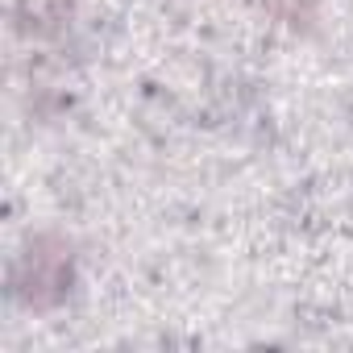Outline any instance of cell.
Listing matches in <instances>:
<instances>
[{"label":"cell","mask_w":353,"mask_h":353,"mask_svg":"<svg viewBox=\"0 0 353 353\" xmlns=\"http://www.w3.org/2000/svg\"><path fill=\"white\" fill-rule=\"evenodd\" d=\"M71 9V0H17V30L30 38H50L67 30Z\"/></svg>","instance_id":"cell-2"},{"label":"cell","mask_w":353,"mask_h":353,"mask_svg":"<svg viewBox=\"0 0 353 353\" xmlns=\"http://www.w3.org/2000/svg\"><path fill=\"white\" fill-rule=\"evenodd\" d=\"M17 295L30 307H50L71 291V250L59 237H38L30 241L26 258L17 262Z\"/></svg>","instance_id":"cell-1"}]
</instances>
